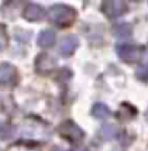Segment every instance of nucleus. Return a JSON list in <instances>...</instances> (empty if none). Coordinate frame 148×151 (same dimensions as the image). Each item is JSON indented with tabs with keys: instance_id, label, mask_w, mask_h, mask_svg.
Returning a JSON list of instances; mask_svg holds the SVG:
<instances>
[{
	"instance_id": "11",
	"label": "nucleus",
	"mask_w": 148,
	"mask_h": 151,
	"mask_svg": "<svg viewBox=\"0 0 148 151\" xmlns=\"http://www.w3.org/2000/svg\"><path fill=\"white\" fill-rule=\"evenodd\" d=\"M113 35L119 39H128L132 35V28L128 23H119L113 28Z\"/></svg>"
},
{
	"instance_id": "16",
	"label": "nucleus",
	"mask_w": 148,
	"mask_h": 151,
	"mask_svg": "<svg viewBox=\"0 0 148 151\" xmlns=\"http://www.w3.org/2000/svg\"><path fill=\"white\" fill-rule=\"evenodd\" d=\"M71 151H87L86 148H81V147H78V148H74V150H71Z\"/></svg>"
},
{
	"instance_id": "7",
	"label": "nucleus",
	"mask_w": 148,
	"mask_h": 151,
	"mask_svg": "<svg viewBox=\"0 0 148 151\" xmlns=\"http://www.w3.org/2000/svg\"><path fill=\"white\" fill-rule=\"evenodd\" d=\"M45 16V10L39 6V4H28L23 10V18L26 20H41Z\"/></svg>"
},
{
	"instance_id": "14",
	"label": "nucleus",
	"mask_w": 148,
	"mask_h": 151,
	"mask_svg": "<svg viewBox=\"0 0 148 151\" xmlns=\"http://www.w3.org/2000/svg\"><path fill=\"white\" fill-rule=\"evenodd\" d=\"M7 45V34H6V28L3 25H0V51H3Z\"/></svg>"
},
{
	"instance_id": "10",
	"label": "nucleus",
	"mask_w": 148,
	"mask_h": 151,
	"mask_svg": "<svg viewBox=\"0 0 148 151\" xmlns=\"http://www.w3.org/2000/svg\"><path fill=\"white\" fill-rule=\"evenodd\" d=\"M92 116L93 118H96V119H108L109 116H111V111H109V108L105 105V103H96V105H93L92 108Z\"/></svg>"
},
{
	"instance_id": "8",
	"label": "nucleus",
	"mask_w": 148,
	"mask_h": 151,
	"mask_svg": "<svg viewBox=\"0 0 148 151\" xmlns=\"http://www.w3.org/2000/svg\"><path fill=\"white\" fill-rule=\"evenodd\" d=\"M16 76V70L12 64L9 63H3L0 65V84H9L13 81Z\"/></svg>"
},
{
	"instance_id": "6",
	"label": "nucleus",
	"mask_w": 148,
	"mask_h": 151,
	"mask_svg": "<svg viewBox=\"0 0 148 151\" xmlns=\"http://www.w3.org/2000/svg\"><path fill=\"white\" fill-rule=\"evenodd\" d=\"M57 61L50 54H41L37 58V70L41 73H48L55 68Z\"/></svg>"
},
{
	"instance_id": "1",
	"label": "nucleus",
	"mask_w": 148,
	"mask_h": 151,
	"mask_svg": "<svg viewBox=\"0 0 148 151\" xmlns=\"http://www.w3.org/2000/svg\"><path fill=\"white\" fill-rule=\"evenodd\" d=\"M50 19L52 23H55L57 26H70L75 19V10L70 6L65 4H57L52 6L48 12Z\"/></svg>"
},
{
	"instance_id": "13",
	"label": "nucleus",
	"mask_w": 148,
	"mask_h": 151,
	"mask_svg": "<svg viewBox=\"0 0 148 151\" xmlns=\"http://www.w3.org/2000/svg\"><path fill=\"white\" fill-rule=\"evenodd\" d=\"M12 137H13V127L6 122H0V139L6 141L10 139Z\"/></svg>"
},
{
	"instance_id": "20",
	"label": "nucleus",
	"mask_w": 148,
	"mask_h": 151,
	"mask_svg": "<svg viewBox=\"0 0 148 151\" xmlns=\"http://www.w3.org/2000/svg\"><path fill=\"white\" fill-rule=\"evenodd\" d=\"M147 119H148V111H147Z\"/></svg>"
},
{
	"instance_id": "5",
	"label": "nucleus",
	"mask_w": 148,
	"mask_h": 151,
	"mask_svg": "<svg viewBox=\"0 0 148 151\" xmlns=\"http://www.w3.org/2000/svg\"><path fill=\"white\" fill-rule=\"evenodd\" d=\"M77 47H78V38L75 35H67L60 42V52H61V55L68 57L75 51Z\"/></svg>"
},
{
	"instance_id": "15",
	"label": "nucleus",
	"mask_w": 148,
	"mask_h": 151,
	"mask_svg": "<svg viewBox=\"0 0 148 151\" xmlns=\"http://www.w3.org/2000/svg\"><path fill=\"white\" fill-rule=\"evenodd\" d=\"M137 77L142 81H148V67H145V65L139 67L137 70Z\"/></svg>"
},
{
	"instance_id": "3",
	"label": "nucleus",
	"mask_w": 148,
	"mask_h": 151,
	"mask_svg": "<svg viewBox=\"0 0 148 151\" xmlns=\"http://www.w3.org/2000/svg\"><path fill=\"white\" fill-rule=\"evenodd\" d=\"M58 132L61 134V137H64V138H67V139H70V141H81L83 139V137H84V132L83 129L78 127V125H75L73 121H65V122H63L60 127H58Z\"/></svg>"
},
{
	"instance_id": "4",
	"label": "nucleus",
	"mask_w": 148,
	"mask_h": 151,
	"mask_svg": "<svg viewBox=\"0 0 148 151\" xmlns=\"http://www.w3.org/2000/svg\"><path fill=\"white\" fill-rule=\"evenodd\" d=\"M102 12L109 19L119 18L126 12V4L122 1H116V0H108L102 3Z\"/></svg>"
},
{
	"instance_id": "17",
	"label": "nucleus",
	"mask_w": 148,
	"mask_h": 151,
	"mask_svg": "<svg viewBox=\"0 0 148 151\" xmlns=\"http://www.w3.org/2000/svg\"><path fill=\"white\" fill-rule=\"evenodd\" d=\"M145 67H148V52H147V55H145V64H144Z\"/></svg>"
},
{
	"instance_id": "12",
	"label": "nucleus",
	"mask_w": 148,
	"mask_h": 151,
	"mask_svg": "<svg viewBox=\"0 0 148 151\" xmlns=\"http://www.w3.org/2000/svg\"><path fill=\"white\" fill-rule=\"evenodd\" d=\"M100 135L103 139H113L118 137V127L113 124H103L100 129Z\"/></svg>"
},
{
	"instance_id": "19",
	"label": "nucleus",
	"mask_w": 148,
	"mask_h": 151,
	"mask_svg": "<svg viewBox=\"0 0 148 151\" xmlns=\"http://www.w3.org/2000/svg\"><path fill=\"white\" fill-rule=\"evenodd\" d=\"M52 151H61V150H60V148H54V150H52Z\"/></svg>"
},
{
	"instance_id": "9",
	"label": "nucleus",
	"mask_w": 148,
	"mask_h": 151,
	"mask_svg": "<svg viewBox=\"0 0 148 151\" xmlns=\"http://www.w3.org/2000/svg\"><path fill=\"white\" fill-rule=\"evenodd\" d=\"M55 42V32L52 29H45L38 37V45L41 48H50Z\"/></svg>"
},
{
	"instance_id": "2",
	"label": "nucleus",
	"mask_w": 148,
	"mask_h": 151,
	"mask_svg": "<svg viewBox=\"0 0 148 151\" xmlns=\"http://www.w3.org/2000/svg\"><path fill=\"white\" fill-rule=\"evenodd\" d=\"M116 52L119 58L125 63H137L141 60L142 57V50L141 47H137V45H131V44H121L116 47Z\"/></svg>"
},
{
	"instance_id": "18",
	"label": "nucleus",
	"mask_w": 148,
	"mask_h": 151,
	"mask_svg": "<svg viewBox=\"0 0 148 151\" xmlns=\"http://www.w3.org/2000/svg\"><path fill=\"white\" fill-rule=\"evenodd\" d=\"M20 151H35V150H26V148H25V150H20Z\"/></svg>"
}]
</instances>
